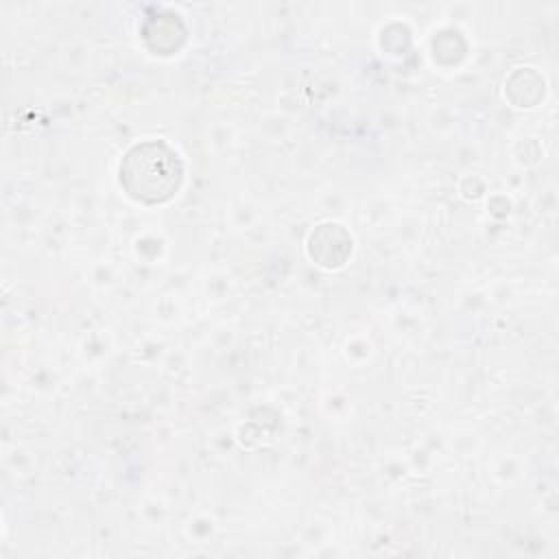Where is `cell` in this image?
<instances>
[{"label": "cell", "instance_id": "cell-1", "mask_svg": "<svg viewBox=\"0 0 559 559\" xmlns=\"http://www.w3.org/2000/svg\"><path fill=\"white\" fill-rule=\"evenodd\" d=\"M183 166L179 155L164 142L133 146L120 164V183L127 194L142 203H164L181 186Z\"/></svg>", "mask_w": 559, "mask_h": 559}]
</instances>
